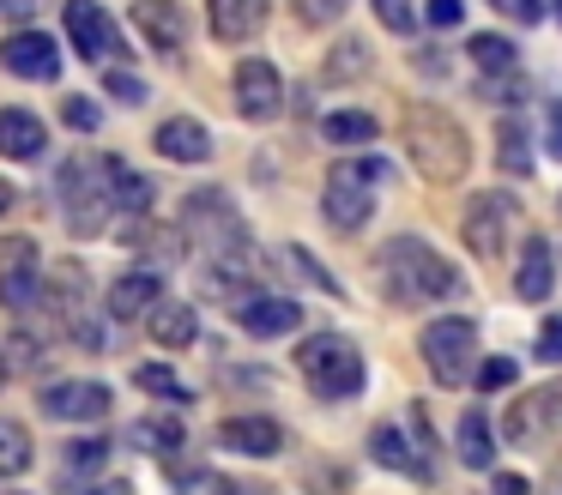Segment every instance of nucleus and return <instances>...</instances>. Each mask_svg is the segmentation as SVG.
I'll return each mask as SVG.
<instances>
[{
	"label": "nucleus",
	"instance_id": "1",
	"mask_svg": "<svg viewBox=\"0 0 562 495\" xmlns=\"http://www.w3.org/2000/svg\"><path fill=\"white\" fill-rule=\"evenodd\" d=\"M375 272H381V290H387V302H400V308L448 302V296H460V290H465L460 266H448L424 236H393L387 248L375 254Z\"/></svg>",
	"mask_w": 562,
	"mask_h": 495
},
{
	"label": "nucleus",
	"instance_id": "2",
	"mask_svg": "<svg viewBox=\"0 0 562 495\" xmlns=\"http://www.w3.org/2000/svg\"><path fill=\"white\" fill-rule=\"evenodd\" d=\"M400 139H405L412 169L424 181H436V188H448V181H460L465 169H472V139H465V127L448 115V109H436V103H412V109H405Z\"/></svg>",
	"mask_w": 562,
	"mask_h": 495
},
{
	"label": "nucleus",
	"instance_id": "3",
	"mask_svg": "<svg viewBox=\"0 0 562 495\" xmlns=\"http://www.w3.org/2000/svg\"><path fill=\"white\" fill-rule=\"evenodd\" d=\"M375 181H393L387 157H339L327 169V193H321V217H327L339 236H357V229L375 217Z\"/></svg>",
	"mask_w": 562,
	"mask_h": 495
},
{
	"label": "nucleus",
	"instance_id": "4",
	"mask_svg": "<svg viewBox=\"0 0 562 495\" xmlns=\"http://www.w3.org/2000/svg\"><path fill=\"white\" fill-rule=\"evenodd\" d=\"M296 369H303V381L315 386L321 398H357L363 381H369L363 350H357L351 338H339V333L303 338V345H296Z\"/></svg>",
	"mask_w": 562,
	"mask_h": 495
},
{
	"label": "nucleus",
	"instance_id": "5",
	"mask_svg": "<svg viewBox=\"0 0 562 495\" xmlns=\"http://www.w3.org/2000/svg\"><path fill=\"white\" fill-rule=\"evenodd\" d=\"M417 350H424V369L436 374L441 386H465L477 374V326L465 320V314L429 320L424 338H417Z\"/></svg>",
	"mask_w": 562,
	"mask_h": 495
},
{
	"label": "nucleus",
	"instance_id": "6",
	"mask_svg": "<svg viewBox=\"0 0 562 495\" xmlns=\"http://www.w3.org/2000/svg\"><path fill=\"white\" fill-rule=\"evenodd\" d=\"M61 200H67V229L74 236H98L110 224L115 200H110V176H103V157H79L61 169Z\"/></svg>",
	"mask_w": 562,
	"mask_h": 495
},
{
	"label": "nucleus",
	"instance_id": "7",
	"mask_svg": "<svg viewBox=\"0 0 562 495\" xmlns=\"http://www.w3.org/2000/svg\"><path fill=\"white\" fill-rule=\"evenodd\" d=\"M182 229H188V236H200L212 254L248 248V229H243V217L231 212V193H218V188H200V193H188V205H182Z\"/></svg>",
	"mask_w": 562,
	"mask_h": 495
},
{
	"label": "nucleus",
	"instance_id": "8",
	"mask_svg": "<svg viewBox=\"0 0 562 495\" xmlns=\"http://www.w3.org/2000/svg\"><path fill=\"white\" fill-rule=\"evenodd\" d=\"M514 212H520V205H514L508 193H496V188L472 193V200H465V217H460V241L477 254V260H496V254L508 248Z\"/></svg>",
	"mask_w": 562,
	"mask_h": 495
},
{
	"label": "nucleus",
	"instance_id": "9",
	"mask_svg": "<svg viewBox=\"0 0 562 495\" xmlns=\"http://www.w3.org/2000/svg\"><path fill=\"white\" fill-rule=\"evenodd\" d=\"M557 417H562V381H544V386H532V393H514V405L502 410V441L508 447H538Z\"/></svg>",
	"mask_w": 562,
	"mask_h": 495
},
{
	"label": "nucleus",
	"instance_id": "10",
	"mask_svg": "<svg viewBox=\"0 0 562 495\" xmlns=\"http://www.w3.org/2000/svg\"><path fill=\"white\" fill-rule=\"evenodd\" d=\"M0 67L13 72V79H37V85H55L61 79V43L49 31H13L0 43Z\"/></svg>",
	"mask_w": 562,
	"mask_h": 495
},
{
	"label": "nucleus",
	"instance_id": "11",
	"mask_svg": "<svg viewBox=\"0 0 562 495\" xmlns=\"http://www.w3.org/2000/svg\"><path fill=\"white\" fill-rule=\"evenodd\" d=\"M37 241L31 236H0V302L13 314H25L31 302L43 296L37 290Z\"/></svg>",
	"mask_w": 562,
	"mask_h": 495
},
{
	"label": "nucleus",
	"instance_id": "12",
	"mask_svg": "<svg viewBox=\"0 0 562 495\" xmlns=\"http://www.w3.org/2000/svg\"><path fill=\"white\" fill-rule=\"evenodd\" d=\"M236 109H243V121H279L284 109V79L272 60L248 55L243 67H236Z\"/></svg>",
	"mask_w": 562,
	"mask_h": 495
},
{
	"label": "nucleus",
	"instance_id": "13",
	"mask_svg": "<svg viewBox=\"0 0 562 495\" xmlns=\"http://www.w3.org/2000/svg\"><path fill=\"white\" fill-rule=\"evenodd\" d=\"M61 19H67V43H74L86 60L122 55V36H115L110 12H103L98 0H67V7H61Z\"/></svg>",
	"mask_w": 562,
	"mask_h": 495
},
{
	"label": "nucleus",
	"instance_id": "14",
	"mask_svg": "<svg viewBox=\"0 0 562 495\" xmlns=\"http://www.w3.org/2000/svg\"><path fill=\"white\" fill-rule=\"evenodd\" d=\"M369 459H375V465H387V471H400V477H417V483L436 477L424 441H417V435H405L400 423H375V435H369Z\"/></svg>",
	"mask_w": 562,
	"mask_h": 495
},
{
	"label": "nucleus",
	"instance_id": "15",
	"mask_svg": "<svg viewBox=\"0 0 562 495\" xmlns=\"http://www.w3.org/2000/svg\"><path fill=\"white\" fill-rule=\"evenodd\" d=\"M43 410L55 423H98V417H110V386L103 381H55L43 393Z\"/></svg>",
	"mask_w": 562,
	"mask_h": 495
},
{
	"label": "nucleus",
	"instance_id": "16",
	"mask_svg": "<svg viewBox=\"0 0 562 495\" xmlns=\"http://www.w3.org/2000/svg\"><path fill=\"white\" fill-rule=\"evenodd\" d=\"M236 326L248 338H284L303 326V302L296 296H248V302H236Z\"/></svg>",
	"mask_w": 562,
	"mask_h": 495
},
{
	"label": "nucleus",
	"instance_id": "17",
	"mask_svg": "<svg viewBox=\"0 0 562 495\" xmlns=\"http://www.w3.org/2000/svg\"><path fill=\"white\" fill-rule=\"evenodd\" d=\"M134 24L158 55H176L188 43V12L176 0H134Z\"/></svg>",
	"mask_w": 562,
	"mask_h": 495
},
{
	"label": "nucleus",
	"instance_id": "18",
	"mask_svg": "<svg viewBox=\"0 0 562 495\" xmlns=\"http://www.w3.org/2000/svg\"><path fill=\"white\" fill-rule=\"evenodd\" d=\"M151 145H158V151L170 157V164H206V157H212V133H206V121H194V115H170V121H158Z\"/></svg>",
	"mask_w": 562,
	"mask_h": 495
},
{
	"label": "nucleus",
	"instance_id": "19",
	"mask_svg": "<svg viewBox=\"0 0 562 495\" xmlns=\"http://www.w3.org/2000/svg\"><path fill=\"white\" fill-rule=\"evenodd\" d=\"M218 441L231 453H248V459H272L284 447V429L272 417H224L218 423Z\"/></svg>",
	"mask_w": 562,
	"mask_h": 495
},
{
	"label": "nucleus",
	"instance_id": "20",
	"mask_svg": "<svg viewBox=\"0 0 562 495\" xmlns=\"http://www.w3.org/2000/svg\"><path fill=\"white\" fill-rule=\"evenodd\" d=\"M206 24L218 43H248L267 24V0H206Z\"/></svg>",
	"mask_w": 562,
	"mask_h": 495
},
{
	"label": "nucleus",
	"instance_id": "21",
	"mask_svg": "<svg viewBox=\"0 0 562 495\" xmlns=\"http://www.w3.org/2000/svg\"><path fill=\"white\" fill-rule=\"evenodd\" d=\"M158 296H164V278L139 266V272H122L110 284V314H115V320H139V314L158 308Z\"/></svg>",
	"mask_w": 562,
	"mask_h": 495
},
{
	"label": "nucleus",
	"instance_id": "22",
	"mask_svg": "<svg viewBox=\"0 0 562 495\" xmlns=\"http://www.w3.org/2000/svg\"><path fill=\"white\" fill-rule=\"evenodd\" d=\"M550 284H557V248H550L544 236H532V241H526V254H520V272H514V296H520V302H544Z\"/></svg>",
	"mask_w": 562,
	"mask_h": 495
},
{
	"label": "nucleus",
	"instance_id": "23",
	"mask_svg": "<svg viewBox=\"0 0 562 495\" xmlns=\"http://www.w3.org/2000/svg\"><path fill=\"white\" fill-rule=\"evenodd\" d=\"M49 151V127L31 109H0V157H43Z\"/></svg>",
	"mask_w": 562,
	"mask_h": 495
},
{
	"label": "nucleus",
	"instance_id": "24",
	"mask_svg": "<svg viewBox=\"0 0 562 495\" xmlns=\"http://www.w3.org/2000/svg\"><path fill=\"white\" fill-rule=\"evenodd\" d=\"M146 333H151V345H164V350H188L200 338V314L188 308V302H158V308L146 314Z\"/></svg>",
	"mask_w": 562,
	"mask_h": 495
},
{
	"label": "nucleus",
	"instance_id": "25",
	"mask_svg": "<svg viewBox=\"0 0 562 495\" xmlns=\"http://www.w3.org/2000/svg\"><path fill=\"white\" fill-rule=\"evenodd\" d=\"M103 176H110V200H115V212H134V217H146V212H151V181L139 176L134 164H122V157H103Z\"/></svg>",
	"mask_w": 562,
	"mask_h": 495
},
{
	"label": "nucleus",
	"instance_id": "26",
	"mask_svg": "<svg viewBox=\"0 0 562 495\" xmlns=\"http://www.w3.org/2000/svg\"><path fill=\"white\" fill-rule=\"evenodd\" d=\"M453 447H460V465H472V471H490V465H496V435H490V417H484L477 405L460 417Z\"/></svg>",
	"mask_w": 562,
	"mask_h": 495
},
{
	"label": "nucleus",
	"instance_id": "27",
	"mask_svg": "<svg viewBox=\"0 0 562 495\" xmlns=\"http://www.w3.org/2000/svg\"><path fill=\"white\" fill-rule=\"evenodd\" d=\"M496 164L508 176H532V127L520 115H502L496 121Z\"/></svg>",
	"mask_w": 562,
	"mask_h": 495
},
{
	"label": "nucleus",
	"instance_id": "28",
	"mask_svg": "<svg viewBox=\"0 0 562 495\" xmlns=\"http://www.w3.org/2000/svg\"><path fill=\"white\" fill-rule=\"evenodd\" d=\"M321 133H327V145H369L381 133V121L369 115V109H333V115L321 121Z\"/></svg>",
	"mask_w": 562,
	"mask_h": 495
},
{
	"label": "nucleus",
	"instance_id": "29",
	"mask_svg": "<svg viewBox=\"0 0 562 495\" xmlns=\"http://www.w3.org/2000/svg\"><path fill=\"white\" fill-rule=\"evenodd\" d=\"M170 483H176V495H236L243 490V483L218 477L212 465H182V459H170Z\"/></svg>",
	"mask_w": 562,
	"mask_h": 495
},
{
	"label": "nucleus",
	"instance_id": "30",
	"mask_svg": "<svg viewBox=\"0 0 562 495\" xmlns=\"http://www.w3.org/2000/svg\"><path fill=\"white\" fill-rule=\"evenodd\" d=\"M363 72H369V43H363V36H345V43H333L321 79H327V85H345V79H363Z\"/></svg>",
	"mask_w": 562,
	"mask_h": 495
},
{
	"label": "nucleus",
	"instance_id": "31",
	"mask_svg": "<svg viewBox=\"0 0 562 495\" xmlns=\"http://www.w3.org/2000/svg\"><path fill=\"white\" fill-rule=\"evenodd\" d=\"M188 441V429L176 417H139L134 423V447H146V453H164V459H176V447Z\"/></svg>",
	"mask_w": 562,
	"mask_h": 495
},
{
	"label": "nucleus",
	"instance_id": "32",
	"mask_svg": "<svg viewBox=\"0 0 562 495\" xmlns=\"http://www.w3.org/2000/svg\"><path fill=\"white\" fill-rule=\"evenodd\" d=\"M25 465H31V429L13 417H0V483L19 477Z\"/></svg>",
	"mask_w": 562,
	"mask_h": 495
},
{
	"label": "nucleus",
	"instance_id": "33",
	"mask_svg": "<svg viewBox=\"0 0 562 495\" xmlns=\"http://www.w3.org/2000/svg\"><path fill=\"white\" fill-rule=\"evenodd\" d=\"M465 55H472L484 72H514V60H520V48H514L508 36H496V31H477L472 43H465Z\"/></svg>",
	"mask_w": 562,
	"mask_h": 495
},
{
	"label": "nucleus",
	"instance_id": "34",
	"mask_svg": "<svg viewBox=\"0 0 562 495\" xmlns=\"http://www.w3.org/2000/svg\"><path fill=\"white\" fill-rule=\"evenodd\" d=\"M134 386H146L151 398H170V405H188V398H194V393L182 386V374L164 369V362H139V369H134Z\"/></svg>",
	"mask_w": 562,
	"mask_h": 495
},
{
	"label": "nucleus",
	"instance_id": "35",
	"mask_svg": "<svg viewBox=\"0 0 562 495\" xmlns=\"http://www.w3.org/2000/svg\"><path fill=\"white\" fill-rule=\"evenodd\" d=\"M472 381H477V393H502V386L520 381V362H514V357H484Z\"/></svg>",
	"mask_w": 562,
	"mask_h": 495
},
{
	"label": "nucleus",
	"instance_id": "36",
	"mask_svg": "<svg viewBox=\"0 0 562 495\" xmlns=\"http://www.w3.org/2000/svg\"><path fill=\"white\" fill-rule=\"evenodd\" d=\"M284 266H291V272H303L308 284H321V290H327V296H339V278H333L327 266H315V260H308L303 248H284Z\"/></svg>",
	"mask_w": 562,
	"mask_h": 495
},
{
	"label": "nucleus",
	"instance_id": "37",
	"mask_svg": "<svg viewBox=\"0 0 562 495\" xmlns=\"http://www.w3.org/2000/svg\"><path fill=\"white\" fill-rule=\"evenodd\" d=\"M61 121H67L74 133H98V127H103V109L86 103V97H67V103H61Z\"/></svg>",
	"mask_w": 562,
	"mask_h": 495
},
{
	"label": "nucleus",
	"instance_id": "38",
	"mask_svg": "<svg viewBox=\"0 0 562 495\" xmlns=\"http://www.w3.org/2000/svg\"><path fill=\"white\" fill-rule=\"evenodd\" d=\"M375 19L387 24V31H400V36H412V31H417V12H412V0H375Z\"/></svg>",
	"mask_w": 562,
	"mask_h": 495
},
{
	"label": "nucleus",
	"instance_id": "39",
	"mask_svg": "<svg viewBox=\"0 0 562 495\" xmlns=\"http://www.w3.org/2000/svg\"><path fill=\"white\" fill-rule=\"evenodd\" d=\"M538 362H562V314H544V326H538Z\"/></svg>",
	"mask_w": 562,
	"mask_h": 495
},
{
	"label": "nucleus",
	"instance_id": "40",
	"mask_svg": "<svg viewBox=\"0 0 562 495\" xmlns=\"http://www.w3.org/2000/svg\"><path fill=\"white\" fill-rule=\"evenodd\" d=\"M291 7H296V19H303V24H333L351 0H291Z\"/></svg>",
	"mask_w": 562,
	"mask_h": 495
},
{
	"label": "nucleus",
	"instance_id": "41",
	"mask_svg": "<svg viewBox=\"0 0 562 495\" xmlns=\"http://www.w3.org/2000/svg\"><path fill=\"white\" fill-rule=\"evenodd\" d=\"M103 91L122 97V103H146V79H139V72H122V67H115L110 79H103Z\"/></svg>",
	"mask_w": 562,
	"mask_h": 495
},
{
	"label": "nucleus",
	"instance_id": "42",
	"mask_svg": "<svg viewBox=\"0 0 562 495\" xmlns=\"http://www.w3.org/2000/svg\"><path fill=\"white\" fill-rule=\"evenodd\" d=\"M67 459H74V465H103V459H110V441H103V435H79L74 447H67Z\"/></svg>",
	"mask_w": 562,
	"mask_h": 495
},
{
	"label": "nucleus",
	"instance_id": "43",
	"mask_svg": "<svg viewBox=\"0 0 562 495\" xmlns=\"http://www.w3.org/2000/svg\"><path fill=\"white\" fill-rule=\"evenodd\" d=\"M460 19H465V0H429L424 7V24H436V31H453Z\"/></svg>",
	"mask_w": 562,
	"mask_h": 495
},
{
	"label": "nucleus",
	"instance_id": "44",
	"mask_svg": "<svg viewBox=\"0 0 562 495\" xmlns=\"http://www.w3.org/2000/svg\"><path fill=\"white\" fill-rule=\"evenodd\" d=\"M544 151L562 164V97H550V103H544Z\"/></svg>",
	"mask_w": 562,
	"mask_h": 495
},
{
	"label": "nucleus",
	"instance_id": "45",
	"mask_svg": "<svg viewBox=\"0 0 562 495\" xmlns=\"http://www.w3.org/2000/svg\"><path fill=\"white\" fill-rule=\"evenodd\" d=\"M490 7L508 12L514 24H538V19H544V0H490Z\"/></svg>",
	"mask_w": 562,
	"mask_h": 495
},
{
	"label": "nucleus",
	"instance_id": "46",
	"mask_svg": "<svg viewBox=\"0 0 562 495\" xmlns=\"http://www.w3.org/2000/svg\"><path fill=\"white\" fill-rule=\"evenodd\" d=\"M31 19H37V0H0V24H19L25 31Z\"/></svg>",
	"mask_w": 562,
	"mask_h": 495
},
{
	"label": "nucleus",
	"instance_id": "47",
	"mask_svg": "<svg viewBox=\"0 0 562 495\" xmlns=\"http://www.w3.org/2000/svg\"><path fill=\"white\" fill-rule=\"evenodd\" d=\"M7 362H13V369H31V362H43V350H37V338H7Z\"/></svg>",
	"mask_w": 562,
	"mask_h": 495
},
{
	"label": "nucleus",
	"instance_id": "48",
	"mask_svg": "<svg viewBox=\"0 0 562 495\" xmlns=\"http://www.w3.org/2000/svg\"><path fill=\"white\" fill-rule=\"evenodd\" d=\"M532 483L520 477V471H496V483H490V495H526Z\"/></svg>",
	"mask_w": 562,
	"mask_h": 495
},
{
	"label": "nucleus",
	"instance_id": "49",
	"mask_svg": "<svg viewBox=\"0 0 562 495\" xmlns=\"http://www.w3.org/2000/svg\"><path fill=\"white\" fill-rule=\"evenodd\" d=\"M13 212V181H0V217Z\"/></svg>",
	"mask_w": 562,
	"mask_h": 495
},
{
	"label": "nucleus",
	"instance_id": "50",
	"mask_svg": "<svg viewBox=\"0 0 562 495\" xmlns=\"http://www.w3.org/2000/svg\"><path fill=\"white\" fill-rule=\"evenodd\" d=\"M91 495H127V483H98Z\"/></svg>",
	"mask_w": 562,
	"mask_h": 495
},
{
	"label": "nucleus",
	"instance_id": "51",
	"mask_svg": "<svg viewBox=\"0 0 562 495\" xmlns=\"http://www.w3.org/2000/svg\"><path fill=\"white\" fill-rule=\"evenodd\" d=\"M7 374H13V362H7V350H0V386H7Z\"/></svg>",
	"mask_w": 562,
	"mask_h": 495
},
{
	"label": "nucleus",
	"instance_id": "52",
	"mask_svg": "<svg viewBox=\"0 0 562 495\" xmlns=\"http://www.w3.org/2000/svg\"><path fill=\"white\" fill-rule=\"evenodd\" d=\"M550 12H557V24H562V0H550Z\"/></svg>",
	"mask_w": 562,
	"mask_h": 495
},
{
	"label": "nucleus",
	"instance_id": "53",
	"mask_svg": "<svg viewBox=\"0 0 562 495\" xmlns=\"http://www.w3.org/2000/svg\"><path fill=\"white\" fill-rule=\"evenodd\" d=\"M0 495H31V490H0Z\"/></svg>",
	"mask_w": 562,
	"mask_h": 495
}]
</instances>
